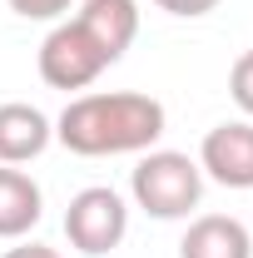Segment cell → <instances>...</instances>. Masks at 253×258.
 <instances>
[{
    "label": "cell",
    "instance_id": "5",
    "mask_svg": "<svg viewBox=\"0 0 253 258\" xmlns=\"http://www.w3.org/2000/svg\"><path fill=\"white\" fill-rule=\"evenodd\" d=\"M199 169L223 189H253V124L233 119L209 129L199 149Z\"/></svg>",
    "mask_w": 253,
    "mask_h": 258
},
{
    "label": "cell",
    "instance_id": "9",
    "mask_svg": "<svg viewBox=\"0 0 253 258\" xmlns=\"http://www.w3.org/2000/svg\"><path fill=\"white\" fill-rule=\"evenodd\" d=\"M45 214V199L25 169L0 164V238H25Z\"/></svg>",
    "mask_w": 253,
    "mask_h": 258
},
{
    "label": "cell",
    "instance_id": "11",
    "mask_svg": "<svg viewBox=\"0 0 253 258\" xmlns=\"http://www.w3.org/2000/svg\"><path fill=\"white\" fill-rule=\"evenodd\" d=\"M10 10L25 15V20H55L70 10V0H10Z\"/></svg>",
    "mask_w": 253,
    "mask_h": 258
},
{
    "label": "cell",
    "instance_id": "8",
    "mask_svg": "<svg viewBox=\"0 0 253 258\" xmlns=\"http://www.w3.org/2000/svg\"><path fill=\"white\" fill-rule=\"evenodd\" d=\"M179 258H253V233L228 214H204L189 224Z\"/></svg>",
    "mask_w": 253,
    "mask_h": 258
},
{
    "label": "cell",
    "instance_id": "7",
    "mask_svg": "<svg viewBox=\"0 0 253 258\" xmlns=\"http://www.w3.org/2000/svg\"><path fill=\"white\" fill-rule=\"evenodd\" d=\"M75 20L85 25V35H90L99 50L109 55V64H114L129 45H134V35H139V5H134V0H85Z\"/></svg>",
    "mask_w": 253,
    "mask_h": 258
},
{
    "label": "cell",
    "instance_id": "13",
    "mask_svg": "<svg viewBox=\"0 0 253 258\" xmlns=\"http://www.w3.org/2000/svg\"><path fill=\"white\" fill-rule=\"evenodd\" d=\"M5 258H60L55 248H45V243H20V248H10Z\"/></svg>",
    "mask_w": 253,
    "mask_h": 258
},
{
    "label": "cell",
    "instance_id": "3",
    "mask_svg": "<svg viewBox=\"0 0 253 258\" xmlns=\"http://www.w3.org/2000/svg\"><path fill=\"white\" fill-rule=\"evenodd\" d=\"M129 233V209L124 199L114 189H104V184H95V189H80L75 199H70V209H65V238L80 248V253H109V248H119Z\"/></svg>",
    "mask_w": 253,
    "mask_h": 258
},
{
    "label": "cell",
    "instance_id": "10",
    "mask_svg": "<svg viewBox=\"0 0 253 258\" xmlns=\"http://www.w3.org/2000/svg\"><path fill=\"white\" fill-rule=\"evenodd\" d=\"M228 90H233V99H238V109H243V114H253V50L233 60V75H228Z\"/></svg>",
    "mask_w": 253,
    "mask_h": 258
},
{
    "label": "cell",
    "instance_id": "6",
    "mask_svg": "<svg viewBox=\"0 0 253 258\" xmlns=\"http://www.w3.org/2000/svg\"><path fill=\"white\" fill-rule=\"evenodd\" d=\"M50 139H55V129H50V119H45L35 104H25V99L0 104V164L40 159V154L50 149Z\"/></svg>",
    "mask_w": 253,
    "mask_h": 258
},
{
    "label": "cell",
    "instance_id": "12",
    "mask_svg": "<svg viewBox=\"0 0 253 258\" xmlns=\"http://www.w3.org/2000/svg\"><path fill=\"white\" fill-rule=\"evenodd\" d=\"M159 10H169V15H184V20H199V15H209V10H219V0H154Z\"/></svg>",
    "mask_w": 253,
    "mask_h": 258
},
{
    "label": "cell",
    "instance_id": "2",
    "mask_svg": "<svg viewBox=\"0 0 253 258\" xmlns=\"http://www.w3.org/2000/svg\"><path fill=\"white\" fill-rule=\"evenodd\" d=\"M129 194L149 219H189L204 199V169L179 149H149L129 174Z\"/></svg>",
    "mask_w": 253,
    "mask_h": 258
},
{
    "label": "cell",
    "instance_id": "4",
    "mask_svg": "<svg viewBox=\"0 0 253 258\" xmlns=\"http://www.w3.org/2000/svg\"><path fill=\"white\" fill-rule=\"evenodd\" d=\"M104 70H109V55L85 35L80 20L55 25L45 35V45H40V80L50 90H85V85H95Z\"/></svg>",
    "mask_w": 253,
    "mask_h": 258
},
{
    "label": "cell",
    "instance_id": "1",
    "mask_svg": "<svg viewBox=\"0 0 253 258\" xmlns=\"http://www.w3.org/2000/svg\"><path fill=\"white\" fill-rule=\"evenodd\" d=\"M164 134V104L134 90H114V95H80L65 104L55 139L70 154L85 159H104V154H139Z\"/></svg>",
    "mask_w": 253,
    "mask_h": 258
}]
</instances>
